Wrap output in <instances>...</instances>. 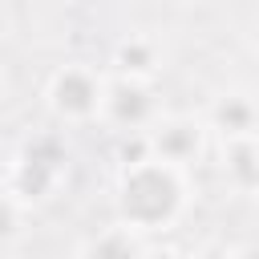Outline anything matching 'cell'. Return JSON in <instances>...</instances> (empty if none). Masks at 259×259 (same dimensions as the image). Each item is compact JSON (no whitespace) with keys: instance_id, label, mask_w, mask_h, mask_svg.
<instances>
[{"instance_id":"1","label":"cell","mask_w":259,"mask_h":259,"mask_svg":"<svg viewBox=\"0 0 259 259\" xmlns=\"http://www.w3.org/2000/svg\"><path fill=\"white\" fill-rule=\"evenodd\" d=\"M57 105H61L65 113H89V109L97 105V89L89 85L85 73H65V77L57 81Z\"/></svg>"}]
</instances>
